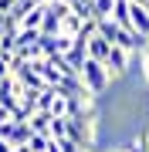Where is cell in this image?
Returning a JSON list of instances; mask_svg holds the SVG:
<instances>
[{
  "label": "cell",
  "mask_w": 149,
  "mask_h": 152,
  "mask_svg": "<svg viewBox=\"0 0 149 152\" xmlns=\"http://www.w3.org/2000/svg\"><path fill=\"white\" fill-rule=\"evenodd\" d=\"M95 129H98V112H95V105L92 108H85L81 115H71L68 118V135L65 139H71L75 145H81L85 152H92L95 149Z\"/></svg>",
  "instance_id": "obj_1"
},
{
  "label": "cell",
  "mask_w": 149,
  "mask_h": 152,
  "mask_svg": "<svg viewBox=\"0 0 149 152\" xmlns=\"http://www.w3.org/2000/svg\"><path fill=\"white\" fill-rule=\"evenodd\" d=\"M78 81L85 85V91H88L92 98H98V95H105V88H109V71H105V64L102 61H92V58H85V64L78 68Z\"/></svg>",
  "instance_id": "obj_2"
},
{
  "label": "cell",
  "mask_w": 149,
  "mask_h": 152,
  "mask_svg": "<svg viewBox=\"0 0 149 152\" xmlns=\"http://www.w3.org/2000/svg\"><path fill=\"white\" fill-rule=\"evenodd\" d=\"M31 135H34V132L27 129V122H14L10 118L7 125H0V139H4L7 145H27Z\"/></svg>",
  "instance_id": "obj_3"
},
{
  "label": "cell",
  "mask_w": 149,
  "mask_h": 152,
  "mask_svg": "<svg viewBox=\"0 0 149 152\" xmlns=\"http://www.w3.org/2000/svg\"><path fill=\"white\" fill-rule=\"evenodd\" d=\"M129 61H132V54H129V51L112 48V51H109V58H105L102 64H105V71H109V78H122V75L129 71Z\"/></svg>",
  "instance_id": "obj_4"
},
{
  "label": "cell",
  "mask_w": 149,
  "mask_h": 152,
  "mask_svg": "<svg viewBox=\"0 0 149 152\" xmlns=\"http://www.w3.org/2000/svg\"><path fill=\"white\" fill-rule=\"evenodd\" d=\"M85 51H88V58H92V61H105V58H109V51H112V44L105 41L98 31H95L92 37L85 41Z\"/></svg>",
  "instance_id": "obj_5"
},
{
  "label": "cell",
  "mask_w": 149,
  "mask_h": 152,
  "mask_svg": "<svg viewBox=\"0 0 149 152\" xmlns=\"http://www.w3.org/2000/svg\"><path fill=\"white\" fill-rule=\"evenodd\" d=\"M41 20H44V7H34L17 20V31H41Z\"/></svg>",
  "instance_id": "obj_6"
},
{
  "label": "cell",
  "mask_w": 149,
  "mask_h": 152,
  "mask_svg": "<svg viewBox=\"0 0 149 152\" xmlns=\"http://www.w3.org/2000/svg\"><path fill=\"white\" fill-rule=\"evenodd\" d=\"M48 125H51V115L48 112H34L27 118V129L34 132V135H48Z\"/></svg>",
  "instance_id": "obj_7"
},
{
  "label": "cell",
  "mask_w": 149,
  "mask_h": 152,
  "mask_svg": "<svg viewBox=\"0 0 149 152\" xmlns=\"http://www.w3.org/2000/svg\"><path fill=\"white\" fill-rule=\"evenodd\" d=\"M68 135V118H51V125H48V139H65Z\"/></svg>",
  "instance_id": "obj_8"
},
{
  "label": "cell",
  "mask_w": 149,
  "mask_h": 152,
  "mask_svg": "<svg viewBox=\"0 0 149 152\" xmlns=\"http://www.w3.org/2000/svg\"><path fill=\"white\" fill-rule=\"evenodd\" d=\"M112 7H115V0H92V14H95V20L109 17V14H112Z\"/></svg>",
  "instance_id": "obj_9"
},
{
  "label": "cell",
  "mask_w": 149,
  "mask_h": 152,
  "mask_svg": "<svg viewBox=\"0 0 149 152\" xmlns=\"http://www.w3.org/2000/svg\"><path fill=\"white\" fill-rule=\"evenodd\" d=\"M27 149H31V152H48V149H51V139H48V135H31Z\"/></svg>",
  "instance_id": "obj_10"
},
{
  "label": "cell",
  "mask_w": 149,
  "mask_h": 152,
  "mask_svg": "<svg viewBox=\"0 0 149 152\" xmlns=\"http://www.w3.org/2000/svg\"><path fill=\"white\" fill-rule=\"evenodd\" d=\"M54 145H58V152H85L81 145H75V142H71V139H58V142H54Z\"/></svg>",
  "instance_id": "obj_11"
},
{
  "label": "cell",
  "mask_w": 149,
  "mask_h": 152,
  "mask_svg": "<svg viewBox=\"0 0 149 152\" xmlns=\"http://www.w3.org/2000/svg\"><path fill=\"white\" fill-rule=\"evenodd\" d=\"M122 152H146V145H142V135H136L129 145H122Z\"/></svg>",
  "instance_id": "obj_12"
},
{
  "label": "cell",
  "mask_w": 149,
  "mask_h": 152,
  "mask_svg": "<svg viewBox=\"0 0 149 152\" xmlns=\"http://www.w3.org/2000/svg\"><path fill=\"white\" fill-rule=\"evenodd\" d=\"M142 78H146V81H149V44H146V48H142Z\"/></svg>",
  "instance_id": "obj_13"
},
{
  "label": "cell",
  "mask_w": 149,
  "mask_h": 152,
  "mask_svg": "<svg viewBox=\"0 0 149 152\" xmlns=\"http://www.w3.org/2000/svg\"><path fill=\"white\" fill-rule=\"evenodd\" d=\"M10 122V108H4V105H0V125H7Z\"/></svg>",
  "instance_id": "obj_14"
},
{
  "label": "cell",
  "mask_w": 149,
  "mask_h": 152,
  "mask_svg": "<svg viewBox=\"0 0 149 152\" xmlns=\"http://www.w3.org/2000/svg\"><path fill=\"white\" fill-rule=\"evenodd\" d=\"M7 75H10V64H7L4 58H0V78H7Z\"/></svg>",
  "instance_id": "obj_15"
},
{
  "label": "cell",
  "mask_w": 149,
  "mask_h": 152,
  "mask_svg": "<svg viewBox=\"0 0 149 152\" xmlns=\"http://www.w3.org/2000/svg\"><path fill=\"white\" fill-rule=\"evenodd\" d=\"M139 135H142V145H146V152H149V129H146V132H139Z\"/></svg>",
  "instance_id": "obj_16"
},
{
  "label": "cell",
  "mask_w": 149,
  "mask_h": 152,
  "mask_svg": "<svg viewBox=\"0 0 149 152\" xmlns=\"http://www.w3.org/2000/svg\"><path fill=\"white\" fill-rule=\"evenodd\" d=\"M10 149H14V145H7V142L0 139V152H10Z\"/></svg>",
  "instance_id": "obj_17"
},
{
  "label": "cell",
  "mask_w": 149,
  "mask_h": 152,
  "mask_svg": "<svg viewBox=\"0 0 149 152\" xmlns=\"http://www.w3.org/2000/svg\"><path fill=\"white\" fill-rule=\"evenodd\" d=\"M109 152H122V149H109Z\"/></svg>",
  "instance_id": "obj_18"
}]
</instances>
